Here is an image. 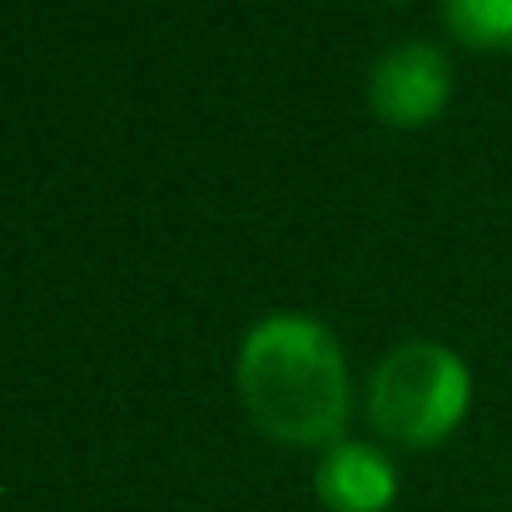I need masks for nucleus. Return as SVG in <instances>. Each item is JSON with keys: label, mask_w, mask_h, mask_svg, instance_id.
<instances>
[{"label": "nucleus", "mask_w": 512, "mask_h": 512, "mask_svg": "<svg viewBox=\"0 0 512 512\" xmlns=\"http://www.w3.org/2000/svg\"><path fill=\"white\" fill-rule=\"evenodd\" d=\"M443 20L473 50H512V0H443Z\"/></svg>", "instance_id": "nucleus-5"}, {"label": "nucleus", "mask_w": 512, "mask_h": 512, "mask_svg": "<svg viewBox=\"0 0 512 512\" xmlns=\"http://www.w3.org/2000/svg\"><path fill=\"white\" fill-rule=\"evenodd\" d=\"M314 488L329 512H383L393 503L398 478H393L388 458L373 453L368 443H334L319 458Z\"/></svg>", "instance_id": "nucleus-4"}, {"label": "nucleus", "mask_w": 512, "mask_h": 512, "mask_svg": "<svg viewBox=\"0 0 512 512\" xmlns=\"http://www.w3.org/2000/svg\"><path fill=\"white\" fill-rule=\"evenodd\" d=\"M453 70L448 55L428 40H398L393 50L378 55L368 75V105L388 125H423L448 105Z\"/></svg>", "instance_id": "nucleus-3"}, {"label": "nucleus", "mask_w": 512, "mask_h": 512, "mask_svg": "<svg viewBox=\"0 0 512 512\" xmlns=\"http://www.w3.org/2000/svg\"><path fill=\"white\" fill-rule=\"evenodd\" d=\"M239 398L279 443H329L348 423L339 339L309 314H269L239 343Z\"/></svg>", "instance_id": "nucleus-1"}, {"label": "nucleus", "mask_w": 512, "mask_h": 512, "mask_svg": "<svg viewBox=\"0 0 512 512\" xmlns=\"http://www.w3.org/2000/svg\"><path fill=\"white\" fill-rule=\"evenodd\" d=\"M468 393H473V383L453 348L408 339L373 368L368 413L383 438H393L403 448H433L438 438H448L463 423Z\"/></svg>", "instance_id": "nucleus-2"}]
</instances>
